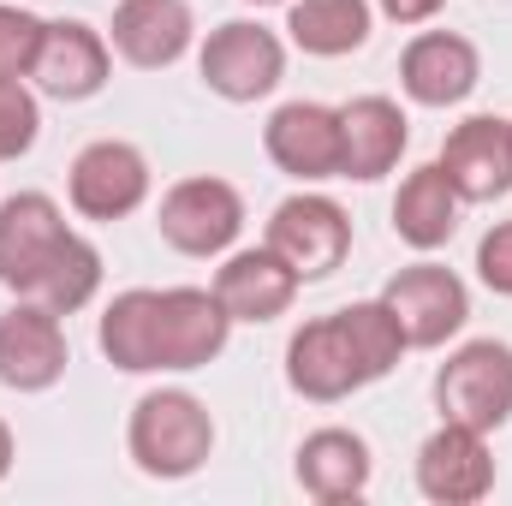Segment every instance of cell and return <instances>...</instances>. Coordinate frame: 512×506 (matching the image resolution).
<instances>
[{
    "instance_id": "cell-13",
    "label": "cell",
    "mask_w": 512,
    "mask_h": 506,
    "mask_svg": "<svg viewBox=\"0 0 512 506\" xmlns=\"http://www.w3.org/2000/svg\"><path fill=\"white\" fill-rule=\"evenodd\" d=\"M30 78L54 102H90L108 84V42H102V30H90L78 18L42 24V48H36Z\"/></svg>"
},
{
    "instance_id": "cell-2",
    "label": "cell",
    "mask_w": 512,
    "mask_h": 506,
    "mask_svg": "<svg viewBox=\"0 0 512 506\" xmlns=\"http://www.w3.org/2000/svg\"><path fill=\"white\" fill-rule=\"evenodd\" d=\"M435 405L447 423H471V429L495 435L512 417V346H501V340L459 346L435 376Z\"/></svg>"
},
{
    "instance_id": "cell-27",
    "label": "cell",
    "mask_w": 512,
    "mask_h": 506,
    "mask_svg": "<svg viewBox=\"0 0 512 506\" xmlns=\"http://www.w3.org/2000/svg\"><path fill=\"white\" fill-rule=\"evenodd\" d=\"M477 274H483L489 292L512 298V221H501V227L477 245Z\"/></svg>"
},
{
    "instance_id": "cell-14",
    "label": "cell",
    "mask_w": 512,
    "mask_h": 506,
    "mask_svg": "<svg viewBox=\"0 0 512 506\" xmlns=\"http://www.w3.org/2000/svg\"><path fill=\"white\" fill-rule=\"evenodd\" d=\"M477 78H483V60L453 30H423L399 54V84H405V96L417 108H453V102H465L477 90Z\"/></svg>"
},
{
    "instance_id": "cell-7",
    "label": "cell",
    "mask_w": 512,
    "mask_h": 506,
    "mask_svg": "<svg viewBox=\"0 0 512 506\" xmlns=\"http://www.w3.org/2000/svg\"><path fill=\"white\" fill-rule=\"evenodd\" d=\"M155 227L179 256H221L245 233V197L227 179H179L161 197Z\"/></svg>"
},
{
    "instance_id": "cell-21",
    "label": "cell",
    "mask_w": 512,
    "mask_h": 506,
    "mask_svg": "<svg viewBox=\"0 0 512 506\" xmlns=\"http://www.w3.org/2000/svg\"><path fill=\"white\" fill-rule=\"evenodd\" d=\"M393 233L411 245V251H441L453 233H459V191L453 179L441 173V161L405 173L399 197H393Z\"/></svg>"
},
{
    "instance_id": "cell-1",
    "label": "cell",
    "mask_w": 512,
    "mask_h": 506,
    "mask_svg": "<svg viewBox=\"0 0 512 506\" xmlns=\"http://www.w3.org/2000/svg\"><path fill=\"white\" fill-rule=\"evenodd\" d=\"M126 447L137 459L143 477L155 483H179L191 471L209 465L215 453V417L197 393L185 387H161V393H143L131 405V429H126Z\"/></svg>"
},
{
    "instance_id": "cell-12",
    "label": "cell",
    "mask_w": 512,
    "mask_h": 506,
    "mask_svg": "<svg viewBox=\"0 0 512 506\" xmlns=\"http://www.w3.org/2000/svg\"><path fill=\"white\" fill-rule=\"evenodd\" d=\"M441 173L453 179L459 203H501L512 191V120L471 114L453 126L441 143Z\"/></svg>"
},
{
    "instance_id": "cell-17",
    "label": "cell",
    "mask_w": 512,
    "mask_h": 506,
    "mask_svg": "<svg viewBox=\"0 0 512 506\" xmlns=\"http://www.w3.org/2000/svg\"><path fill=\"white\" fill-rule=\"evenodd\" d=\"M191 6L185 0H120L114 6V54L137 72H161L191 48Z\"/></svg>"
},
{
    "instance_id": "cell-25",
    "label": "cell",
    "mask_w": 512,
    "mask_h": 506,
    "mask_svg": "<svg viewBox=\"0 0 512 506\" xmlns=\"http://www.w3.org/2000/svg\"><path fill=\"white\" fill-rule=\"evenodd\" d=\"M36 131H42V108L24 90V78H0V161L30 155Z\"/></svg>"
},
{
    "instance_id": "cell-3",
    "label": "cell",
    "mask_w": 512,
    "mask_h": 506,
    "mask_svg": "<svg viewBox=\"0 0 512 506\" xmlns=\"http://www.w3.org/2000/svg\"><path fill=\"white\" fill-rule=\"evenodd\" d=\"M286 381H292V393H304L316 405H334V399H346V393H358V387L376 381L370 364H364V346H358L352 322H346V310L316 316V322H304L292 334V346H286Z\"/></svg>"
},
{
    "instance_id": "cell-10",
    "label": "cell",
    "mask_w": 512,
    "mask_h": 506,
    "mask_svg": "<svg viewBox=\"0 0 512 506\" xmlns=\"http://www.w3.org/2000/svg\"><path fill=\"white\" fill-rule=\"evenodd\" d=\"M66 376V328L48 304L24 298L0 316V387L12 393H48Z\"/></svg>"
},
{
    "instance_id": "cell-15",
    "label": "cell",
    "mask_w": 512,
    "mask_h": 506,
    "mask_svg": "<svg viewBox=\"0 0 512 506\" xmlns=\"http://www.w3.org/2000/svg\"><path fill=\"white\" fill-rule=\"evenodd\" d=\"M233 334L227 304L215 298V286H167L161 292V370H203L209 358H221Z\"/></svg>"
},
{
    "instance_id": "cell-19",
    "label": "cell",
    "mask_w": 512,
    "mask_h": 506,
    "mask_svg": "<svg viewBox=\"0 0 512 506\" xmlns=\"http://www.w3.org/2000/svg\"><path fill=\"white\" fill-rule=\"evenodd\" d=\"M298 286H304V280L268 251V245H262V251L227 256V268L215 274V298L227 304L233 322H274V316H286L292 298H298Z\"/></svg>"
},
{
    "instance_id": "cell-9",
    "label": "cell",
    "mask_w": 512,
    "mask_h": 506,
    "mask_svg": "<svg viewBox=\"0 0 512 506\" xmlns=\"http://www.w3.org/2000/svg\"><path fill=\"white\" fill-rule=\"evenodd\" d=\"M417 489L435 506H477L495 489V459H489V435L471 423H447L417 447Z\"/></svg>"
},
{
    "instance_id": "cell-8",
    "label": "cell",
    "mask_w": 512,
    "mask_h": 506,
    "mask_svg": "<svg viewBox=\"0 0 512 506\" xmlns=\"http://www.w3.org/2000/svg\"><path fill=\"white\" fill-rule=\"evenodd\" d=\"M66 239H72V227H66V215H60V203L48 191L6 197L0 203V286H12L18 298H30Z\"/></svg>"
},
{
    "instance_id": "cell-26",
    "label": "cell",
    "mask_w": 512,
    "mask_h": 506,
    "mask_svg": "<svg viewBox=\"0 0 512 506\" xmlns=\"http://www.w3.org/2000/svg\"><path fill=\"white\" fill-rule=\"evenodd\" d=\"M42 48V18H30L24 6H0V78H30Z\"/></svg>"
},
{
    "instance_id": "cell-20",
    "label": "cell",
    "mask_w": 512,
    "mask_h": 506,
    "mask_svg": "<svg viewBox=\"0 0 512 506\" xmlns=\"http://www.w3.org/2000/svg\"><path fill=\"white\" fill-rule=\"evenodd\" d=\"M298 483L322 506H346L370 489V447L352 429H316L298 447Z\"/></svg>"
},
{
    "instance_id": "cell-11",
    "label": "cell",
    "mask_w": 512,
    "mask_h": 506,
    "mask_svg": "<svg viewBox=\"0 0 512 506\" xmlns=\"http://www.w3.org/2000/svg\"><path fill=\"white\" fill-rule=\"evenodd\" d=\"M149 197V161L137 143L102 137L90 149H78L72 161V209L84 221H120Z\"/></svg>"
},
{
    "instance_id": "cell-28",
    "label": "cell",
    "mask_w": 512,
    "mask_h": 506,
    "mask_svg": "<svg viewBox=\"0 0 512 506\" xmlns=\"http://www.w3.org/2000/svg\"><path fill=\"white\" fill-rule=\"evenodd\" d=\"M376 6H382L393 24H429V18H435L447 0H376Z\"/></svg>"
},
{
    "instance_id": "cell-24",
    "label": "cell",
    "mask_w": 512,
    "mask_h": 506,
    "mask_svg": "<svg viewBox=\"0 0 512 506\" xmlns=\"http://www.w3.org/2000/svg\"><path fill=\"white\" fill-rule=\"evenodd\" d=\"M96 286H102V251L90 245V239H66L60 251H54V262H48V274L36 280V304H48L54 316H72V310H84L90 298H96Z\"/></svg>"
},
{
    "instance_id": "cell-29",
    "label": "cell",
    "mask_w": 512,
    "mask_h": 506,
    "mask_svg": "<svg viewBox=\"0 0 512 506\" xmlns=\"http://www.w3.org/2000/svg\"><path fill=\"white\" fill-rule=\"evenodd\" d=\"M6 471H12V429L0 423V477H6Z\"/></svg>"
},
{
    "instance_id": "cell-16",
    "label": "cell",
    "mask_w": 512,
    "mask_h": 506,
    "mask_svg": "<svg viewBox=\"0 0 512 506\" xmlns=\"http://www.w3.org/2000/svg\"><path fill=\"white\" fill-rule=\"evenodd\" d=\"M268 161L292 179H340V108L322 102H286L262 131Z\"/></svg>"
},
{
    "instance_id": "cell-6",
    "label": "cell",
    "mask_w": 512,
    "mask_h": 506,
    "mask_svg": "<svg viewBox=\"0 0 512 506\" xmlns=\"http://www.w3.org/2000/svg\"><path fill=\"white\" fill-rule=\"evenodd\" d=\"M197 72L221 102H256L286 78V48H280L274 30H262L251 18H233V24L209 30V42L197 54Z\"/></svg>"
},
{
    "instance_id": "cell-5",
    "label": "cell",
    "mask_w": 512,
    "mask_h": 506,
    "mask_svg": "<svg viewBox=\"0 0 512 506\" xmlns=\"http://www.w3.org/2000/svg\"><path fill=\"white\" fill-rule=\"evenodd\" d=\"M268 251L280 256L298 280H322L334 274L346 251H352V221L334 197H316V191H298L274 209L268 221Z\"/></svg>"
},
{
    "instance_id": "cell-30",
    "label": "cell",
    "mask_w": 512,
    "mask_h": 506,
    "mask_svg": "<svg viewBox=\"0 0 512 506\" xmlns=\"http://www.w3.org/2000/svg\"><path fill=\"white\" fill-rule=\"evenodd\" d=\"M251 6H274V0H251Z\"/></svg>"
},
{
    "instance_id": "cell-18",
    "label": "cell",
    "mask_w": 512,
    "mask_h": 506,
    "mask_svg": "<svg viewBox=\"0 0 512 506\" xmlns=\"http://www.w3.org/2000/svg\"><path fill=\"white\" fill-rule=\"evenodd\" d=\"M405 114L387 96H358L340 108V179H382L405 155Z\"/></svg>"
},
{
    "instance_id": "cell-4",
    "label": "cell",
    "mask_w": 512,
    "mask_h": 506,
    "mask_svg": "<svg viewBox=\"0 0 512 506\" xmlns=\"http://www.w3.org/2000/svg\"><path fill=\"white\" fill-rule=\"evenodd\" d=\"M382 304L393 310L405 346H417V352L447 346V340L465 328V316H471L465 280H459L453 268H441V262H411V268H399V274L387 280Z\"/></svg>"
},
{
    "instance_id": "cell-22",
    "label": "cell",
    "mask_w": 512,
    "mask_h": 506,
    "mask_svg": "<svg viewBox=\"0 0 512 506\" xmlns=\"http://www.w3.org/2000/svg\"><path fill=\"white\" fill-rule=\"evenodd\" d=\"M102 352L126 376L161 370V292L137 286V292H120L102 310Z\"/></svg>"
},
{
    "instance_id": "cell-23",
    "label": "cell",
    "mask_w": 512,
    "mask_h": 506,
    "mask_svg": "<svg viewBox=\"0 0 512 506\" xmlns=\"http://www.w3.org/2000/svg\"><path fill=\"white\" fill-rule=\"evenodd\" d=\"M286 30L304 54L340 60L370 42V0H298L286 12Z\"/></svg>"
}]
</instances>
